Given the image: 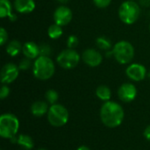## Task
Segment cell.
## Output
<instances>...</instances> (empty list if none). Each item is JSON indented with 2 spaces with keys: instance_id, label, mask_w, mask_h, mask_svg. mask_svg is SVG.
<instances>
[{
  "instance_id": "cell-1",
  "label": "cell",
  "mask_w": 150,
  "mask_h": 150,
  "mask_svg": "<svg viewBox=\"0 0 150 150\" xmlns=\"http://www.w3.org/2000/svg\"><path fill=\"white\" fill-rule=\"evenodd\" d=\"M100 118L106 127H117L124 120V110L120 104L109 100L103 104L100 110Z\"/></svg>"
},
{
  "instance_id": "cell-2",
  "label": "cell",
  "mask_w": 150,
  "mask_h": 150,
  "mask_svg": "<svg viewBox=\"0 0 150 150\" xmlns=\"http://www.w3.org/2000/svg\"><path fill=\"white\" fill-rule=\"evenodd\" d=\"M54 63L48 56L40 55L35 59L33 67V73L37 79L47 80L54 76Z\"/></svg>"
},
{
  "instance_id": "cell-3",
  "label": "cell",
  "mask_w": 150,
  "mask_h": 150,
  "mask_svg": "<svg viewBox=\"0 0 150 150\" xmlns=\"http://www.w3.org/2000/svg\"><path fill=\"white\" fill-rule=\"evenodd\" d=\"M140 15H141L140 5L133 0L125 1L120 6L119 17L120 20L127 25H132L135 23L140 18Z\"/></svg>"
},
{
  "instance_id": "cell-4",
  "label": "cell",
  "mask_w": 150,
  "mask_h": 150,
  "mask_svg": "<svg viewBox=\"0 0 150 150\" xmlns=\"http://www.w3.org/2000/svg\"><path fill=\"white\" fill-rule=\"evenodd\" d=\"M19 128L18 118L11 113L3 114L0 117V135L4 139H12L16 136Z\"/></svg>"
},
{
  "instance_id": "cell-5",
  "label": "cell",
  "mask_w": 150,
  "mask_h": 150,
  "mask_svg": "<svg viewBox=\"0 0 150 150\" xmlns=\"http://www.w3.org/2000/svg\"><path fill=\"white\" fill-rule=\"evenodd\" d=\"M112 54L119 63L127 64L131 62L134 59V47L130 42L127 40H120L114 45Z\"/></svg>"
},
{
  "instance_id": "cell-6",
  "label": "cell",
  "mask_w": 150,
  "mask_h": 150,
  "mask_svg": "<svg viewBox=\"0 0 150 150\" xmlns=\"http://www.w3.org/2000/svg\"><path fill=\"white\" fill-rule=\"evenodd\" d=\"M47 120L54 127H62L69 120V112L62 105H52L47 112Z\"/></svg>"
},
{
  "instance_id": "cell-7",
  "label": "cell",
  "mask_w": 150,
  "mask_h": 150,
  "mask_svg": "<svg viewBox=\"0 0 150 150\" xmlns=\"http://www.w3.org/2000/svg\"><path fill=\"white\" fill-rule=\"evenodd\" d=\"M80 61L79 54L71 48L65 49L62 51L56 59V62L60 67L65 69H71L77 66Z\"/></svg>"
},
{
  "instance_id": "cell-8",
  "label": "cell",
  "mask_w": 150,
  "mask_h": 150,
  "mask_svg": "<svg viewBox=\"0 0 150 150\" xmlns=\"http://www.w3.org/2000/svg\"><path fill=\"white\" fill-rule=\"evenodd\" d=\"M19 69L15 64L10 62L6 63L1 70L0 76H1V82L4 84H8L12 82H14L17 77L18 76Z\"/></svg>"
},
{
  "instance_id": "cell-9",
  "label": "cell",
  "mask_w": 150,
  "mask_h": 150,
  "mask_svg": "<svg viewBox=\"0 0 150 150\" xmlns=\"http://www.w3.org/2000/svg\"><path fill=\"white\" fill-rule=\"evenodd\" d=\"M71 19H72V11L67 6L61 5L54 12V23L61 26H64L68 25L69 23H70Z\"/></svg>"
},
{
  "instance_id": "cell-10",
  "label": "cell",
  "mask_w": 150,
  "mask_h": 150,
  "mask_svg": "<svg viewBox=\"0 0 150 150\" xmlns=\"http://www.w3.org/2000/svg\"><path fill=\"white\" fill-rule=\"evenodd\" d=\"M136 95H137L136 87L130 83H123L118 91V96L120 99L126 103H129L134 100Z\"/></svg>"
},
{
  "instance_id": "cell-11",
  "label": "cell",
  "mask_w": 150,
  "mask_h": 150,
  "mask_svg": "<svg viewBox=\"0 0 150 150\" xmlns=\"http://www.w3.org/2000/svg\"><path fill=\"white\" fill-rule=\"evenodd\" d=\"M126 74L131 80L135 81V82H140V81H142L146 77L147 69L142 64L133 63L127 67L126 70Z\"/></svg>"
},
{
  "instance_id": "cell-12",
  "label": "cell",
  "mask_w": 150,
  "mask_h": 150,
  "mask_svg": "<svg viewBox=\"0 0 150 150\" xmlns=\"http://www.w3.org/2000/svg\"><path fill=\"white\" fill-rule=\"evenodd\" d=\"M82 60L90 67H98L101 64L103 57L102 54L96 49L88 48L82 54Z\"/></svg>"
},
{
  "instance_id": "cell-13",
  "label": "cell",
  "mask_w": 150,
  "mask_h": 150,
  "mask_svg": "<svg viewBox=\"0 0 150 150\" xmlns=\"http://www.w3.org/2000/svg\"><path fill=\"white\" fill-rule=\"evenodd\" d=\"M15 10L22 14H28L35 9V3L33 0H15Z\"/></svg>"
},
{
  "instance_id": "cell-14",
  "label": "cell",
  "mask_w": 150,
  "mask_h": 150,
  "mask_svg": "<svg viewBox=\"0 0 150 150\" xmlns=\"http://www.w3.org/2000/svg\"><path fill=\"white\" fill-rule=\"evenodd\" d=\"M22 52L26 58L36 59L40 56V47L33 41H28L23 45Z\"/></svg>"
},
{
  "instance_id": "cell-15",
  "label": "cell",
  "mask_w": 150,
  "mask_h": 150,
  "mask_svg": "<svg viewBox=\"0 0 150 150\" xmlns=\"http://www.w3.org/2000/svg\"><path fill=\"white\" fill-rule=\"evenodd\" d=\"M47 103L43 101H36L31 106V112L35 117H41L48 112Z\"/></svg>"
},
{
  "instance_id": "cell-16",
  "label": "cell",
  "mask_w": 150,
  "mask_h": 150,
  "mask_svg": "<svg viewBox=\"0 0 150 150\" xmlns=\"http://www.w3.org/2000/svg\"><path fill=\"white\" fill-rule=\"evenodd\" d=\"M12 7L9 0H0V17L2 18L8 17L11 21L16 19V16L12 14Z\"/></svg>"
},
{
  "instance_id": "cell-17",
  "label": "cell",
  "mask_w": 150,
  "mask_h": 150,
  "mask_svg": "<svg viewBox=\"0 0 150 150\" xmlns=\"http://www.w3.org/2000/svg\"><path fill=\"white\" fill-rule=\"evenodd\" d=\"M23 49V46L21 45V43L18 40H11V42L8 43L7 47H6V52L10 56H17Z\"/></svg>"
},
{
  "instance_id": "cell-18",
  "label": "cell",
  "mask_w": 150,
  "mask_h": 150,
  "mask_svg": "<svg viewBox=\"0 0 150 150\" xmlns=\"http://www.w3.org/2000/svg\"><path fill=\"white\" fill-rule=\"evenodd\" d=\"M15 138V137H14ZM15 142L22 148H24L25 149L30 150L33 148V139L26 134H20L18 137H17V139H15Z\"/></svg>"
},
{
  "instance_id": "cell-19",
  "label": "cell",
  "mask_w": 150,
  "mask_h": 150,
  "mask_svg": "<svg viewBox=\"0 0 150 150\" xmlns=\"http://www.w3.org/2000/svg\"><path fill=\"white\" fill-rule=\"evenodd\" d=\"M97 97L103 101H109L112 97V91L109 87L105 85H100L96 90Z\"/></svg>"
},
{
  "instance_id": "cell-20",
  "label": "cell",
  "mask_w": 150,
  "mask_h": 150,
  "mask_svg": "<svg viewBox=\"0 0 150 150\" xmlns=\"http://www.w3.org/2000/svg\"><path fill=\"white\" fill-rule=\"evenodd\" d=\"M62 33H63V30H62V26L59 25H57V24H55V23L54 25H51L48 27L47 34L53 40L59 39L62 35Z\"/></svg>"
},
{
  "instance_id": "cell-21",
  "label": "cell",
  "mask_w": 150,
  "mask_h": 150,
  "mask_svg": "<svg viewBox=\"0 0 150 150\" xmlns=\"http://www.w3.org/2000/svg\"><path fill=\"white\" fill-rule=\"evenodd\" d=\"M96 45L101 50H109L112 47L111 40L105 36H100L96 40Z\"/></svg>"
},
{
  "instance_id": "cell-22",
  "label": "cell",
  "mask_w": 150,
  "mask_h": 150,
  "mask_svg": "<svg viewBox=\"0 0 150 150\" xmlns=\"http://www.w3.org/2000/svg\"><path fill=\"white\" fill-rule=\"evenodd\" d=\"M46 99H47V102L51 104V105H54L55 102L58 100V93L56 91L54 90H48L47 92H46Z\"/></svg>"
},
{
  "instance_id": "cell-23",
  "label": "cell",
  "mask_w": 150,
  "mask_h": 150,
  "mask_svg": "<svg viewBox=\"0 0 150 150\" xmlns=\"http://www.w3.org/2000/svg\"><path fill=\"white\" fill-rule=\"evenodd\" d=\"M78 43H79V40H78V38L76 35H70L67 40L68 48L74 49L78 46Z\"/></svg>"
},
{
  "instance_id": "cell-24",
  "label": "cell",
  "mask_w": 150,
  "mask_h": 150,
  "mask_svg": "<svg viewBox=\"0 0 150 150\" xmlns=\"http://www.w3.org/2000/svg\"><path fill=\"white\" fill-rule=\"evenodd\" d=\"M40 47V55L48 56L51 54V47L47 44H42Z\"/></svg>"
},
{
  "instance_id": "cell-25",
  "label": "cell",
  "mask_w": 150,
  "mask_h": 150,
  "mask_svg": "<svg viewBox=\"0 0 150 150\" xmlns=\"http://www.w3.org/2000/svg\"><path fill=\"white\" fill-rule=\"evenodd\" d=\"M30 60L31 59H28L26 57L25 59L21 60L20 62H19V64H18V69H21V70H25V69H29L30 66H31V61Z\"/></svg>"
},
{
  "instance_id": "cell-26",
  "label": "cell",
  "mask_w": 150,
  "mask_h": 150,
  "mask_svg": "<svg viewBox=\"0 0 150 150\" xmlns=\"http://www.w3.org/2000/svg\"><path fill=\"white\" fill-rule=\"evenodd\" d=\"M7 40H8V33L4 27H1L0 28V44H1V46L4 45L6 43Z\"/></svg>"
},
{
  "instance_id": "cell-27",
  "label": "cell",
  "mask_w": 150,
  "mask_h": 150,
  "mask_svg": "<svg viewBox=\"0 0 150 150\" xmlns=\"http://www.w3.org/2000/svg\"><path fill=\"white\" fill-rule=\"evenodd\" d=\"M95 5L98 8H105L112 3V0H93Z\"/></svg>"
},
{
  "instance_id": "cell-28",
  "label": "cell",
  "mask_w": 150,
  "mask_h": 150,
  "mask_svg": "<svg viewBox=\"0 0 150 150\" xmlns=\"http://www.w3.org/2000/svg\"><path fill=\"white\" fill-rule=\"evenodd\" d=\"M10 94V89L7 85H3L1 87L0 90V98L1 99H4L5 98H7Z\"/></svg>"
},
{
  "instance_id": "cell-29",
  "label": "cell",
  "mask_w": 150,
  "mask_h": 150,
  "mask_svg": "<svg viewBox=\"0 0 150 150\" xmlns=\"http://www.w3.org/2000/svg\"><path fill=\"white\" fill-rule=\"evenodd\" d=\"M139 3L143 7H150V0H139Z\"/></svg>"
},
{
  "instance_id": "cell-30",
  "label": "cell",
  "mask_w": 150,
  "mask_h": 150,
  "mask_svg": "<svg viewBox=\"0 0 150 150\" xmlns=\"http://www.w3.org/2000/svg\"><path fill=\"white\" fill-rule=\"evenodd\" d=\"M144 137L150 142V126H149L144 131Z\"/></svg>"
},
{
  "instance_id": "cell-31",
  "label": "cell",
  "mask_w": 150,
  "mask_h": 150,
  "mask_svg": "<svg viewBox=\"0 0 150 150\" xmlns=\"http://www.w3.org/2000/svg\"><path fill=\"white\" fill-rule=\"evenodd\" d=\"M76 150H91L88 147H86V146H80L78 149Z\"/></svg>"
},
{
  "instance_id": "cell-32",
  "label": "cell",
  "mask_w": 150,
  "mask_h": 150,
  "mask_svg": "<svg viewBox=\"0 0 150 150\" xmlns=\"http://www.w3.org/2000/svg\"><path fill=\"white\" fill-rule=\"evenodd\" d=\"M58 2H60V3H62V4H65V3H67L69 0H57Z\"/></svg>"
},
{
  "instance_id": "cell-33",
  "label": "cell",
  "mask_w": 150,
  "mask_h": 150,
  "mask_svg": "<svg viewBox=\"0 0 150 150\" xmlns=\"http://www.w3.org/2000/svg\"><path fill=\"white\" fill-rule=\"evenodd\" d=\"M148 76H149V77L150 78V70H149V74H148Z\"/></svg>"
},
{
  "instance_id": "cell-34",
  "label": "cell",
  "mask_w": 150,
  "mask_h": 150,
  "mask_svg": "<svg viewBox=\"0 0 150 150\" xmlns=\"http://www.w3.org/2000/svg\"><path fill=\"white\" fill-rule=\"evenodd\" d=\"M38 150H47L46 149H38Z\"/></svg>"
},
{
  "instance_id": "cell-35",
  "label": "cell",
  "mask_w": 150,
  "mask_h": 150,
  "mask_svg": "<svg viewBox=\"0 0 150 150\" xmlns=\"http://www.w3.org/2000/svg\"><path fill=\"white\" fill-rule=\"evenodd\" d=\"M149 30H150V24H149Z\"/></svg>"
},
{
  "instance_id": "cell-36",
  "label": "cell",
  "mask_w": 150,
  "mask_h": 150,
  "mask_svg": "<svg viewBox=\"0 0 150 150\" xmlns=\"http://www.w3.org/2000/svg\"><path fill=\"white\" fill-rule=\"evenodd\" d=\"M133 1H134V0H133Z\"/></svg>"
}]
</instances>
